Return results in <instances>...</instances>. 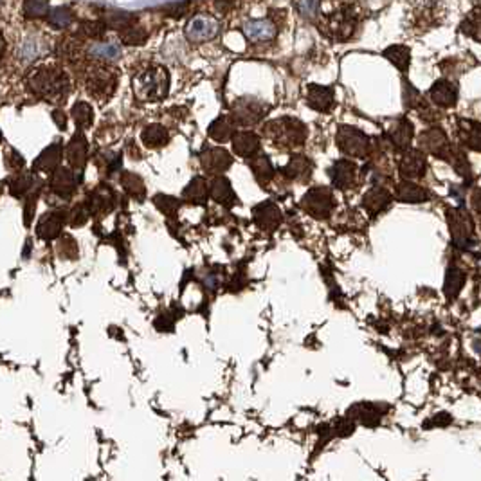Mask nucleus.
<instances>
[{"mask_svg":"<svg viewBox=\"0 0 481 481\" xmlns=\"http://www.w3.org/2000/svg\"><path fill=\"white\" fill-rule=\"evenodd\" d=\"M170 76L164 67H150L139 73L132 82L134 94L141 101H159L168 94Z\"/></svg>","mask_w":481,"mask_h":481,"instance_id":"nucleus-1","label":"nucleus"},{"mask_svg":"<svg viewBox=\"0 0 481 481\" xmlns=\"http://www.w3.org/2000/svg\"><path fill=\"white\" fill-rule=\"evenodd\" d=\"M29 87L40 97H45V99H51V101H58V99H62L67 94L69 79L64 71L54 67H44L38 69L31 76Z\"/></svg>","mask_w":481,"mask_h":481,"instance_id":"nucleus-2","label":"nucleus"},{"mask_svg":"<svg viewBox=\"0 0 481 481\" xmlns=\"http://www.w3.org/2000/svg\"><path fill=\"white\" fill-rule=\"evenodd\" d=\"M263 132L269 139H273L278 146H283V148H296V146H303L306 141V127L294 117H282V119L267 123L263 127Z\"/></svg>","mask_w":481,"mask_h":481,"instance_id":"nucleus-3","label":"nucleus"},{"mask_svg":"<svg viewBox=\"0 0 481 481\" xmlns=\"http://www.w3.org/2000/svg\"><path fill=\"white\" fill-rule=\"evenodd\" d=\"M336 141L337 148L348 157H354V159H366L369 156V151H371V139L366 136L365 132H360L359 128L348 127V125L339 127Z\"/></svg>","mask_w":481,"mask_h":481,"instance_id":"nucleus-4","label":"nucleus"},{"mask_svg":"<svg viewBox=\"0 0 481 481\" xmlns=\"http://www.w3.org/2000/svg\"><path fill=\"white\" fill-rule=\"evenodd\" d=\"M355 15L350 8H341L336 13H330L323 18V29L328 36L336 40H346L355 29Z\"/></svg>","mask_w":481,"mask_h":481,"instance_id":"nucleus-5","label":"nucleus"},{"mask_svg":"<svg viewBox=\"0 0 481 481\" xmlns=\"http://www.w3.org/2000/svg\"><path fill=\"white\" fill-rule=\"evenodd\" d=\"M220 33V22L214 16L197 15L186 24L184 34L191 44H202L209 40L217 38Z\"/></svg>","mask_w":481,"mask_h":481,"instance_id":"nucleus-6","label":"nucleus"},{"mask_svg":"<svg viewBox=\"0 0 481 481\" xmlns=\"http://www.w3.org/2000/svg\"><path fill=\"white\" fill-rule=\"evenodd\" d=\"M303 208L316 219L330 217L332 209H334V195H332L330 188H325V186L310 188L303 197Z\"/></svg>","mask_w":481,"mask_h":481,"instance_id":"nucleus-7","label":"nucleus"},{"mask_svg":"<svg viewBox=\"0 0 481 481\" xmlns=\"http://www.w3.org/2000/svg\"><path fill=\"white\" fill-rule=\"evenodd\" d=\"M418 145L423 153H431L434 157H440L443 160L452 159V146L449 143V137L445 136V132L440 128H429L418 137Z\"/></svg>","mask_w":481,"mask_h":481,"instance_id":"nucleus-8","label":"nucleus"},{"mask_svg":"<svg viewBox=\"0 0 481 481\" xmlns=\"http://www.w3.org/2000/svg\"><path fill=\"white\" fill-rule=\"evenodd\" d=\"M426 168H428V159H426V153L420 148L406 150L400 157L399 171L404 180L422 179L426 175Z\"/></svg>","mask_w":481,"mask_h":481,"instance_id":"nucleus-9","label":"nucleus"},{"mask_svg":"<svg viewBox=\"0 0 481 481\" xmlns=\"http://www.w3.org/2000/svg\"><path fill=\"white\" fill-rule=\"evenodd\" d=\"M87 88L88 92L92 94L94 97H103L110 96L116 88V76H114V71L110 69H94L92 73L88 74L87 78Z\"/></svg>","mask_w":481,"mask_h":481,"instance_id":"nucleus-10","label":"nucleus"},{"mask_svg":"<svg viewBox=\"0 0 481 481\" xmlns=\"http://www.w3.org/2000/svg\"><path fill=\"white\" fill-rule=\"evenodd\" d=\"M276 25H274L273 20L269 18H256V20H249L243 25V34L249 42L253 44H263V42H271V40L276 38Z\"/></svg>","mask_w":481,"mask_h":481,"instance_id":"nucleus-11","label":"nucleus"},{"mask_svg":"<svg viewBox=\"0 0 481 481\" xmlns=\"http://www.w3.org/2000/svg\"><path fill=\"white\" fill-rule=\"evenodd\" d=\"M328 173H330L332 184L336 186L337 190H350L357 179V164L350 159H341L334 162Z\"/></svg>","mask_w":481,"mask_h":481,"instance_id":"nucleus-12","label":"nucleus"},{"mask_svg":"<svg viewBox=\"0 0 481 481\" xmlns=\"http://www.w3.org/2000/svg\"><path fill=\"white\" fill-rule=\"evenodd\" d=\"M200 164L211 175H220L233 164V159H231V153L224 148H208L200 156Z\"/></svg>","mask_w":481,"mask_h":481,"instance_id":"nucleus-13","label":"nucleus"},{"mask_svg":"<svg viewBox=\"0 0 481 481\" xmlns=\"http://www.w3.org/2000/svg\"><path fill=\"white\" fill-rule=\"evenodd\" d=\"M449 222H451L452 236L460 245H467L472 238V220L463 208L449 211Z\"/></svg>","mask_w":481,"mask_h":481,"instance_id":"nucleus-14","label":"nucleus"},{"mask_svg":"<svg viewBox=\"0 0 481 481\" xmlns=\"http://www.w3.org/2000/svg\"><path fill=\"white\" fill-rule=\"evenodd\" d=\"M265 114V108L258 101H251V99H242L234 105L233 110V121L242 127H251L254 123H258Z\"/></svg>","mask_w":481,"mask_h":481,"instance_id":"nucleus-15","label":"nucleus"},{"mask_svg":"<svg viewBox=\"0 0 481 481\" xmlns=\"http://www.w3.org/2000/svg\"><path fill=\"white\" fill-rule=\"evenodd\" d=\"M306 105L316 112H328L334 107V88L323 85H308Z\"/></svg>","mask_w":481,"mask_h":481,"instance_id":"nucleus-16","label":"nucleus"},{"mask_svg":"<svg viewBox=\"0 0 481 481\" xmlns=\"http://www.w3.org/2000/svg\"><path fill=\"white\" fill-rule=\"evenodd\" d=\"M389 145H393L395 150L406 151L409 150L411 139H413V123L408 117H400L393 127L388 130Z\"/></svg>","mask_w":481,"mask_h":481,"instance_id":"nucleus-17","label":"nucleus"},{"mask_svg":"<svg viewBox=\"0 0 481 481\" xmlns=\"http://www.w3.org/2000/svg\"><path fill=\"white\" fill-rule=\"evenodd\" d=\"M429 97L434 105L442 108H451L456 105L458 101V88L456 85L449 79H438L434 83L431 90H429Z\"/></svg>","mask_w":481,"mask_h":481,"instance_id":"nucleus-18","label":"nucleus"},{"mask_svg":"<svg viewBox=\"0 0 481 481\" xmlns=\"http://www.w3.org/2000/svg\"><path fill=\"white\" fill-rule=\"evenodd\" d=\"M395 197L406 204H420V202H428L429 191L422 186L415 184L413 180H402L395 190Z\"/></svg>","mask_w":481,"mask_h":481,"instance_id":"nucleus-19","label":"nucleus"},{"mask_svg":"<svg viewBox=\"0 0 481 481\" xmlns=\"http://www.w3.org/2000/svg\"><path fill=\"white\" fill-rule=\"evenodd\" d=\"M458 134H460L463 146H467L469 150L481 153V123L471 121V119H460L458 121Z\"/></svg>","mask_w":481,"mask_h":481,"instance_id":"nucleus-20","label":"nucleus"},{"mask_svg":"<svg viewBox=\"0 0 481 481\" xmlns=\"http://www.w3.org/2000/svg\"><path fill=\"white\" fill-rule=\"evenodd\" d=\"M254 222L262 229H274L282 222V211L273 202H262L253 209Z\"/></svg>","mask_w":481,"mask_h":481,"instance_id":"nucleus-21","label":"nucleus"},{"mask_svg":"<svg viewBox=\"0 0 481 481\" xmlns=\"http://www.w3.org/2000/svg\"><path fill=\"white\" fill-rule=\"evenodd\" d=\"M65 224V217L62 213H47L42 217L36 227V234L44 240H54L58 238V234L62 233Z\"/></svg>","mask_w":481,"mask_h":481,"instance_id":"nucleus-22","label":"nucleus"},{"mask_svg":"<svg viewBox=\"0 0 481 481\" xmlns=\"http://www.w3.org/2000/svg\"><path fill=\"white\" fill-rule=\"evenodd\" d=\"M391 200H393V195L389 193L388 190L379 188V186H373V188L365 195L362 206H365L371 214H377L380 213V211H384V209L391 204Z\"/></svg>","mask_w":481,"mask_h":481,"instance_id":"nucleus-23","label":"nucleus"},{"mask_svg":"<svg viewBox=\"0 0 481 481\" xmlns=\"http://www.w3.org/2000/svg\"><path fill=\"white\" fill-rule=\"evenodd\" d=\"M233 150L240 157H253L260 150V137L253 132H236L233 136Z\"/></svg>","mask_w":481,"mask_h":481,"instance_id":"nucleus-24","label":"nucleus"},{"mask_svg":"<svg viewBox=\"0 0 481 481\" xmlns=\"http://www.w3.org/2000/svg\"><path fill=\"white\" fill-rule=\"evenodd\" d=\"M312 170H314V164H312V160L308 159V157L296 156L288 160V164L283 168V173H285L288 179L306 182V180L312 177Z\"/></svg>","mask_w":481,"mask_h":481,"instance_id":"nucleus-25","label":"nucleus"},{"mask_svg":"<svg viewBox=\"0 0 481 481\" xmlns=\"http://www.w3.org/2000/svg\"><path fill=\"white\" fill-rule=\"evenodd\" d=\"M76 186H78V179H76L73 171L67 170V168L54 170V175L51 179V188H53L54 193L62 195V197H69V195L74 193Z\"/></svg>","mask_w":481,"mask_h":481,"instance_id":"nucleus-26","label":"nucleus"},{"mask_svg":"<svg viewBox=\"0 0 481 481\" xmlns=\"http://www.w3.org/2000/svg\"><path fill=\"white\" fill-rule=\"evenodd\" d=\"M87 151H88V143L85 139L82 132H78L76 136L71 139L67 146V160L71 162L73 168H83L87 162Z\"/></svg>","mask_w":481,"mask_h":481,"instance_id":"nucleus-27","label":"nucleus"},{"mask_svg":"<svg viewBox=\"0 0 481 481\" xmlns=\"http://www.w3.org/2000/svg\"><path fill=\"white\" fill-rule=\"evenodd\" d=\"M234 127L236 123L233 121L231 116H220L219 119H214L209 127V137L214 139L217 143H225L229 139H233L234 136Z\"/></svg>","mask_w":481,"mask_h":481,"instance_id":"nucleus-28","label":"nucleus"},{"mask_svg":"<svg viewBox=\"0 0 481 481\" xmlns=\"http://www.w3.org/2000/svg\"><path fill=\"white\" fill-rule=\"evenodd\" d=\"M114 208V193L107 186H99L88 200V211L90 213H107Z\"/></svg>","mask_w":481,"mask_h":481,"instance_id":"nucleus-29","label":"nucleus"},{"mask_svg":"<svg viewBox=\"0 0 481 481\" xmlns=\"http://www.w3.org/2000/svg\"><path fill=\"white\" fill-rule=\"evenodd\" d=\"M209 191H211V197H213V199L217 200L219 204L231 206V204H234V200H236V197H234V191H233V186H231V182H229V180L222 175H219L217 179H213Z\"/></svg>","mask_w":481,"mask_h":481,"instance_id":"nucleus-30","label":"nucleus"},{"mask_svg":"<svg viewBox=\"0 0 481 481\" xmlns=\"http://www.w3.org/2000/svg\"><path fill=\"white\" fill-rule=\"evenodd\" d=\"M141 139L143 143H145L146 148H160V146L168 145V141H170V134H168V130H166L162 125L153 123V125H148V127L143 130Z\"/></svg>","mask_w":481,"mask_h":481,"instance_id":"nucleus-31","label":"nucleus"},{"mask_svg":"<svg viewBox=\"0 0 481 481\" xmlns=\"http://www.w3.org/2000/svg\"><path fill=\"white\" fill-rule=\"evenodd\" d=\"M60 159H62V146L51 145L49 148H45V150L42 151V156L36 159L34 168L40 171H54L58 168Z\"/></svg>","mask_w":481,"mask_h":481,"instance_id":"nucleus-32","label":"nucleus"},{"mask_svg":"<svg viewBox=\"0 0 481 481\" xmlns=\"http://www.w3.org/2000/svg\"><path fill=\"white\" fill-rule=\"evenodd\" d=\"M384 58H388L400 73H408L409 64H411V51L406 45H391L384 51Z\"/></svg>","mask_w":481,"mask_h":481,"instance_id":"nucleus-33","label":"nucleus"},{"mask_svg":"<svg viewBox=\"0 0 481 481\" xmlns=\"http://www.w3.org/2000/svg\"><path fill=\"white\" fill-rule=\"evenodd\" d=\"M249 166H251V170L260 184H267L274 177V168L267 156H253L249 160Z\"/></svg>","mask_w":481,"mask_h":481,"instance_id":"nucleus-34","label":"nucleus"},{"mask_svg":"<svg viewBox=\"0 0 481 481\" xmlns=\"http://www.w3.org/2000/svg\"><path fill=\"white\" fill-rule=\"evenodd\" d=\"M73 121L76 123V127L79 128V132L88 128L94 121V110L87 101H78L73 107Z\"/></svg>","mask_w":481,"mask_h":481,"instance_id":"nucleus-35","label":"nucleus"},{"mask_svg":"<svg viewBox=\"0 0 481 481\" xmlns=\"http://www.w3.org/2000/svg\"><path fill=\"white\" fill-rule=\"evenodd\" d=\"M184 199L190 200V202H195V204H202V202L208 199V186H206L204 179L195 177L190 184L186 186Z\"/></svg>","mask_w":481,"mask_h":481,"instance_id":"nucleus-36","label":"nucleus"},{"mask_svg":"<svg viewBox=\"0 0 481 481\" xmlns=\"http://www.w3.org/2000/svg\"><path fill=\"white\" fill-rule=\"evenodd\" d=\"M121 184L130 197H134V199L137 200L145 199L146 188L145 182H143V179L139 175H136V173H123Z\"/></svg>","mask_w":481,"mask_h":481,"instance_id":"nucleus-37","label":"nucleus"},{"mask_svg":"<svg viewBox=\"0 0 481 481\" xmlns=\"http://www.w3.org/2000/svg\"><path fill=\"white\" fill-rule=\"evenodd\" d=\"M47 20L51 25H54V27L62 29V27H67V25L71 24V20H73V13H71V10H69V8H65V5H60V8H54V10L49 11Z\"/></svg>","mask_w":481,"mask_h":481,"instance_id":"nucleus-38","label":"nucleus"},{"mask_svg":"<svg viewBox=\"0 0 481 481\" xmlns=\"http://www.w3.org/2000/svg\"><path fill=\"white\" fill-rule=\"evenodd\" d=\"M134 24H136V16L128 15V13H112V15H108L107 20H105V25H107V27L119 31H128L130 27H134Z\"/></svg>","mask_w":481,"mask_h":481,"instance_id":"nucleus-39","label":"nucleus"},{"mask_svg":"<svg viewBox=\"0 0 481 481\" xmlns=\"http://www.w3.org/2000/svg\"><path fill=\"white\" fill-rule=\"evenodd\" d=\"M90 54L99 60H117L121 56V49L116 44H96L90 49Z\"/></svg>","mask_w":481,"mask_h":481,"instance_id":"nucleus-40","label":"nucleus"},{"mask_svg":"<svg viewBox=\"0 0 481 481\" xmlns=\"http://www.w3.org/2000/svg\"><path fill=\"white\" fill-rule=\"evenodd\" d=\"M47 5L49 0H25L24 11L25 15L31 16V18H38V16L47 15Z\"/></svg>","mask_w":481,"mask_h":481,"instance_id":"nucleus-41","label":"nucleus"},{"mask_svg":"<svg viewBox=\"0 0 481 481\" xmlns=\"http://www.w3.org/2000/svg\"><path fill=\"white\" fill-rule=\"evenodd\" d=\"M153 202H156L157 208H159L164 214H168V217L175 214V211L179 209V206H180L179 200L173 199V197H170V195H157L156 199H153Z\"/></svg>","mask_w":481,"mask_h":481,"instance_id":"nucleus-42","label":"nucleus"},{"mask_svg":"<svg viewBox=\"0 0 481 481\" xmlns=\"http://www.w3.org/2000/svg\"><path fill=\"white\" fill-rule=\"evenodd\" d=\"M404 101H406V107L409 108H420V105L423 103L420 92L406 79H404Z\"/></svg>","mask_w":481,"mask_h":481,"instance_id":"nucleus-43","label":"nucleus"},{"mask_svg":"<svg viewBox=\"0 0 481 481\" xmlns=\"http://www.w3.org/2000/svg\"><path fill=\"white\" fill-rule=\"evenodd\" d=\"M31 191V177L20 175L11 182V193L15 197H22V195L29 193Z\"/></svg>","mask_w":481,"mask_h":481,"instance_id":"nucleus-44","label":"nucleus"},{"mask_svg":"<svg viewBox=\"0 0 481 481\" xmlns=\"http://www.w3.org/2000/svg\"><path fill=\"white\" fill-rule=\"evenodd\" d=\"M146 40V33L141 27H130L127 33L123 34V42L128 45H143Z\"/></svg>","mask_w":481,"mask_h":481,"instance_id":"nucleus-45","label":"nucleus"},{"mask_svg":"<svg viewBox=\"0 0 481 481\" xmlns=\"http://www.w3.org/2000/svg\"><path fill=\"white\" fill-rule=\"evenodd\" d=\"M88 213H90V211H88V208H85V206H79V208H76L73 213V219H71V224L73 225L85 224L88 219Z\"/></svg>","mask_w":481,"mask_h":481,"instance_id":"nucleus-46","label":"nucleus"},{"mask_svg":"<svg viewBox=\"0 0 481 481\" xmlns=\"http://www.w3.org/2000/svg\"><path fill=\"white\" fill-rule=\"evenodd\" d=\"M107 25L103 24V22H87V24L83 25V31H85V34H88V36H101L103 29H105Z\"/></svg>","mask_w":481,"mask_h":481,"instance_id":"nucleus-47","label":"nucleus"},{"mask_svg":"<svg viewBox=\"0 0 481 481\" xmlns=\"http://www.w3.org/2000/svg\"><path fill=\"white\" fill-rule=\"evenodd\" d=\"M236 2H238V0H214V8L219 11H222V13H225V11L231 10Z\"/></svg>","mask_w":481,"mask_h":481,"instance_id":"nucleus-48","label":"nucleus"},{"mask_svg":"<svg viewBox=\"0 0 481 481\" xmlns=\"http://www.w3.org/2000/svg\"><path fill=\"white\" fill-rule=\"evenodd\" d=\"M53 117H54V123H56V125H60V128H62V130H65V128H67V116H65L62 110H56V112H53Z\"/></svg>","mask_w":481,"mask_h":481,"instance_id":"nucleus-49","label":"nucleus"},{"mask_svg":"<svg viewBox=\"0 0 481 481\" xmlns=\"http://www.w3.org/2000/svg\"><path fill=\"white\" fill-rule=\"evenodd\" d=\"M472 204H474V208H476L478 213L481 214V190L474 191V195H472Z\"/></svg>","mask_w":481,"mask_h":481,"instance_id":"nucleus-50","label":"nucleus"},{"mask_svg":"<svg viewBox=\"0 0 481 481\" xmlns=\"http://www.w3.org/2000/svg\"><path fill=\"white\" fill-rule=\"evenodd\" d=\"M0 54H2V36H0Z\"/></svg>","mask_w":481,"mask_h":481,"instance_id":"nucleus-51","label":"nucleus"},{"mask_svg":"<svg viewBox=\"0 0 481 481\" xmlns=\"http://www.w3.org/2000/svg\"><path fill=\"white\" fill-rule=\"evenodd\" d=\"M0 141H2V132H0Z\"/></svg>","mask_w":481,"mask_h":481,"instance_id":"nucleus-52","label":"nucleus"}]
</instances>
